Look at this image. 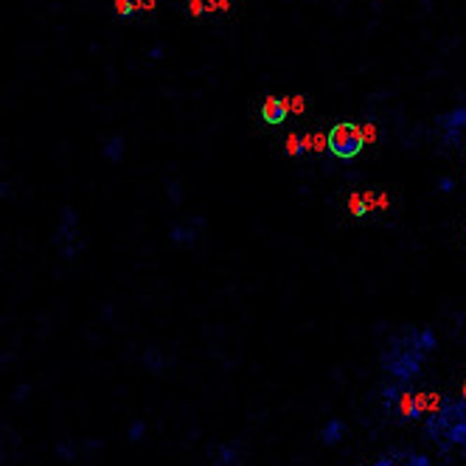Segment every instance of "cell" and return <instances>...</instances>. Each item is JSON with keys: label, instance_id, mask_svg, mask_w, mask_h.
<instances>
[{"label": "cell", "instance_id": "cell-1", "mask_svg": "<svg viewBox=\"0 0 466 466\" xmlns=\"http://www.w3.org/2000/svg\"><path fill=\"white\" fill-rule=\"evenodd\" d=\"M424 351L416 346V329H405L388 340V349L382 351V368L396 382H410L421 374Z\"/></svg>", "mask_w": 466, "mask_h": 466}, {"label": "cell", "instance_id": "cell-2", "mask_svg": "<svg viewBox=\"0 0 466 466\" xmlns=\"http://www.w3.org/2000/svg\"><path fill=\"white\" fill-rule=\"evenodd\" d=\"M326 138H329V152L334 154V158H343V161L357 158V154L362 152V146H365L362 130L357 127V124H349V121L337 124Z\"/></svg>", "mask_w": 466, "mask_h": 466}, {"label": "cell", "instance_id": "cell-3", "mask_svg": "<svg viewBox=\"0 0 466 466\" xmlns=\"http://www.w3.org/2000/svg\"><path fill=\"white\" fill-rule=\"evenodd\" d=\"M436 127L441 130L447 146H458V143H461V132L466 130V107H452L450 113L439 115V118H436Z\"/></svg>", "mask_w": 466, "mask_h": 466}, {"label": "cell", "instance_id": "cell-4", "mask_svg": "<svg viewBox=\"0 0 466 466\" xmlns=\"http://www.w3.org/2000/svg\"><path fill=\"white\" fill-rule=\"evenodd\" d=\"M76 222H79L76 211H73V208H62L59 228H56V233H54V239H51L54 247H65V242L73 244V239H76Z\"/></svg>", "mask_w": 466, "mask_h": 466}, {"label": "cell", "instance_id": "cell-5", "mask_svg": "<svg viewBox=\"0 0 466 466\" xmlns=\"http://www.w3.org/2000/svg\"><path fill=\"white\" fill-rule=\"evenodd\" d=\"M290 115V107H287V99H275V96H267L264 104H261V118L267 124H272V127H278V124H284Z\"/></svg>", "mask_w": 466, "mask_h": 466}, {"label": "cell", "instance_id": "cell-6", "mask_svg": "<svg viewBox=\"0 0 466 466\" xmlns=\"http://www.w3.org/2000/svg\"><path fill=\"white\" fill-rule=\"evenodd\" d=\"M202 225H205L202 216H194L191 222H177V225L172 228V242H177V244H194Z\"/></svg>", "mask_w": 466, "mask_h": 466}, {"label": "cell", "instance_id": "cell-7", "mask_svg": "<svg viewBox=\"0 0 466 466\" xmlns=\"http://www.w3.org/2000/svg\"><path fill=\"white\" fill-rule=\"evenodd\" d=\"M343 436H346V424L340 421V419H329L323 424V430H321V444L323 447H334V444L343 441Z\"/></svg>", "mask_w": 466, "mask_h": 466}, {"label": "cell", "instance_id": "cell-8", "mask_svg": "<svg viewBox=\"0 0 466 466\" xmlns=\"http://www.w3.org/2000/svg\"><path fill=\"white\" fill-rule=\"evenodd\" d=\"M242 455H239V441L233 444H220L213 452V466H239Z\"/></svg>", "mask_w": 466, "mask_h": 466}, {"label": "cell", "instance_id": "cell-9", "mask_svg": "<svg viewBox=\"0 0 466 466\" xmlns=\"http://www.w3.org/2000/svg\"><path fill=\"white\" fill-rule=\"evenodd\" d=\"M141 362H143V368L152 371V374H163L166 365H169V357H163V351H161L158 346H149V349L141 354Z\"/></svg>", "mask_w": 466, "mask_h": 466}, {"label": "cell", "instance_id": "cell-10", "mask_svg": "<svg viewBox=\"0 0 466 466\" xmlns=\"http://www.w3.org/2000/svg\"><path fill=\"white\" fill-rule=\"evenodd\" d=\"M450 447H466V419L455 421L441 439V450H450Z\"/></svg>", "mask_w": 466, "mask_h": 466}, {"label": "cell", "instance_id": "cell-11", "mask_svg": "<svg viewBox=\"0 0 466 466\" xmlns=\"http://www.w3.org/2000/svg\"><path fill=\"white\" fill-rule=\"evenodd\" d=\"M416 346H419L424 354L436 351L439 340H436V334H432V329H416Z\"/></svg>", "mask_w": 466, "mask_h": 466}, {"label": "cell", "instance_id": "cell-12", "mask_svg": "<svg viewBox=\"0 0 466 466\" xmlns=\"http://www.w3.org/2000/svg\"><path fill=\"white\" fill-rule=\"evenodd\" d=\"M121 154H124V138H121V135H113V138L104 143V158L113 161V163H118Z\"/></svg>", "mask_w": 466, "mask_h": 466}, {"label": "cell", "instance_id": "cell-13", "mask_svg": "<svg viewBox=\"0 0 466 466\" xmlns=\"http://www.w3.org/2000/svg\"><path fill=\"white\" fill-rule=\"evenodd\" d=\"M54 452H56V458H62V461H73V458H76V444H73L71 439H62Z\"/></svg>", "mask_w": 466, "mask_h": 466}, {"label": "cell", "instance_id": "cell-14", "mask_svg": "<svg viewBox=\"0 0 466 466\" xmlns=\"http://www.w3.org/2000/svg\"><path fill=\"white\" fill-rule=\"evenodd\" d=\"M303 138V143H306V149H312V152H323V149H329V138H323V135H301Z\"/></svg>", "mask_w": 466, "mask_h": 466}, {"label": "cell", "instance_id": "cell-15", "mask_svg": "<svg viewBox=\"0 0 466 466\" xmlns=\"http://www.w3.org/2000/svg\"><path fill=\"white\" fill-rule=\"evenodd\" d=\"M368 200H371V194H354L351 200H349V208H351V213L354 216H362V213H368Z\"/></svg>", "mask_w": 466, "mask_h": 466}, {"label": "cell", "instance_id": "cell-16", "mask_svg": "<svg viewBox=\"0 0 466 466\" xmlns=\"http://www.w3.org/2000/svg\"><path fill=\"white\" fill-rule=\"evenodd\" d=\"M143 436H146V424H143L141 419H135V421L130 424V430H127V439H130L132 444H138Z\"/></svg>", "mask_w": 466, "mask_h": 466}, {"label": "cell", "instance_id": "cell-17", "mask_svg": "<svg viewBox=\"0 0 466 466\" xmlns=\"http://www.w3.org/2000/svg\"><path fill=\"white\" fill-rule=\"evenodd\" d=\"M132 12H138L135 0H115V14H118V17H130Z\"/></svg>", "mask_w": 466, "mask_h": 466}, {"label": "cell", "instance_id": "cell-18", "mask_svg": "<svg viewBox=\"0 0 466 466\" xmlns=\"http://www.w3.org/2000/svg\"><path fill=\"white\" fill-rule=\"evenodd\" d=\"M306 152V143H303V138H298V135H290L287 138V154H292V158H295V154H303Z\"/></svg>", "mask_w": 466, "mask_h": 466}, {"label": "cell", "instance_id": "cell-19", "mask_svg": "<svg viewBox=\"0 0 466 466\" xmlns=\"http://www.w3.org/2000/svg\"><path fill=\"white\" fill-rule=\"evenodd\" d=\"M408 466H432V458L421 452H408Z\"/></svg>", "mask_w": 466, "mask_h": 466}, {"label": "cell", "instance_id": "cell-20", "mask_svg": "<svg viewBox=\"0 0 466 466\" xmlns=\"http://www.w3.org/2000/svg\"><path fill=\"white\" fill-rule=\"evenodd\" d=\"M287 107H290V113H303V110H306V99H303V96H290V99H287Z\"/></svg>", "mask_w": 466, "mask_h": 466}, {"label": "cell", "instance_id": "cell-21", "mask_svg": "<svg viewBox=\"0 0 466 466\" xmlns=\"http://www.w3.org/2000/svg\"><path fill=\"white\" fill-rule=\"evenodd\" d=\"M374 138H377V130H374V124H365V127H362V141H365V143H371Z\"/></svg>", "mask_w": 466, "mask_h": 466}, {"label": "cell", "instance_id": "cell-22", "mask_svg": "<svg viewBox=\"0 0 466 466\" xmlns=\"http://www.w3.org/2000/svg\"><path fill=\"white\" fill-rule=\"evenodd\" d=\"M439 189H441L444 194H450V191L455 189V180H452V177H441V180H439Z\"/></svg>", "mask_w": 466, "mask_h": 466}, {"label": "cell", "instance_id": "cell-23", "mask_svg": "<svg viewBox=\"0 0 466 466\" xmlns=\"http://www.w3.org/2000/svg\"><path fill=\"white\" fill-rule=\"evenodd\" d=\"M374 466H396V458H393V452H388V455H380Z\"/></svg>", "mask_w": 466, "mask_h": 466}, {"label": "cell", "instance_id": "cell-24", "mask_svg": "<svg viewBox=\"0 0 466 466\" xmlns=\"http://www.w3.org/2000/svg\"><path fill=\"white\" fill-rule=\"evenodd\" d=\"M202 3H205V0H191V3H189V6H191V14H194V17H197V14H202Z\"/></svg>", "mask_w": 466, "mask_h": 466}, {"label": "cell", "instance_id": "cell-25", "mask_svg": "<svg viewBox=\"0 0 466 466\" xmlns=\"http://www.w3.org/2000/svg\"><path fill=\"white\" fill-rule=\"evenodd\" d=\"M25 391H28V385H20V388H17V393H14V401H20V399L25 396Z\"/></svg>", "mask_w": 466, "mask_h": 466}, {"label": "cell", "instance_id": "cell-26", "mask_svg": "<svg viewBox=\"0 0 466 466\" xmlns=\"http://www.w3.org/2000/svg\"><path fill=\"white\" fill-rule=\"evenodd\" d=\"M463 401H466V385H463Z\"/></svg>", "mask_w": 466, "mask_h": 466}]
</instances>
